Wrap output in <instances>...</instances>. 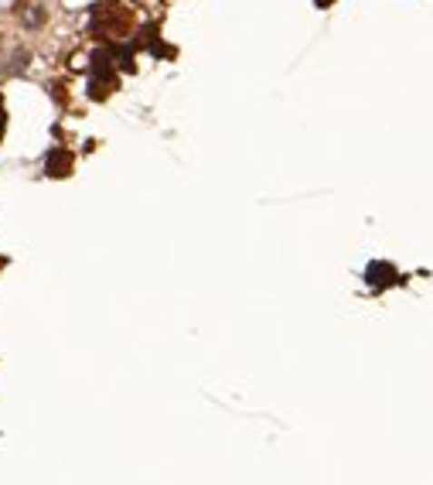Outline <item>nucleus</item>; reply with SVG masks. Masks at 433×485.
I'll return each mask as SVG.
<instances>
[{
  "label": "nucleus",
  "instance_id": "nucleus-1",
  "mask_svg": "<svg viewBox=\"0 0 433 485\" xmlns=\"http://www.w3.org/2000/svg\"><path fill=\"white\" fill-rule=\"evenodd\" d=\"M4 124H7V114H4V103H0V134H4Z\"/></svg>",
  "mask_w": 433,
  "mask_h": 485
}]
</instances>
